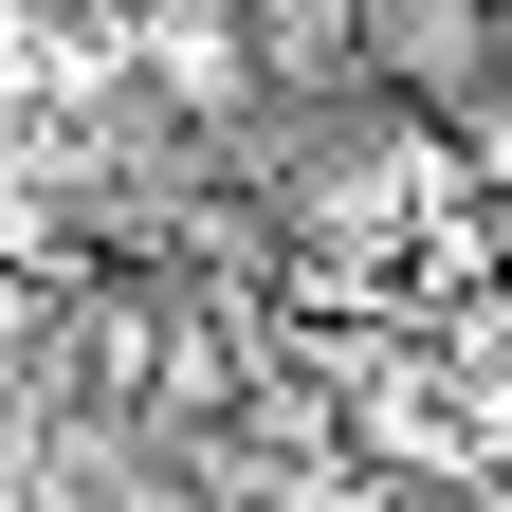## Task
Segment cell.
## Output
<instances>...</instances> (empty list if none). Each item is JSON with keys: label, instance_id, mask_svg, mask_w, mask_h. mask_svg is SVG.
<instances>
[{"label": "cell", "instance_id": "obj_1", "mask_svg": "<svg viewBox=\"0 0 512 512\" xmlns=\"http://www.w3.org/2000/svg\"><path fill=\"white\" fill-rule=\"evenodd\" d=\"M458 183H494V202H512V74L458 92Z\"/></svg>", "mask_w": 512, "mask_h": 512}, {"label": "cell", "instance_id": "obj_3", "mask_svg": "<svg viewBox=\"0 0 512 512\" xmlns=\"http://www.w3.org/2000/svg\"><path fill=\"white\" fill-rule=\"evenodd\" d=\"M110 19H165V0H110Z\"/></svg>", "mask_w": 512, "mask_h": 512}, {"label": "cell", "instance_id": "obj_2", "mask_svg": "<svg viewBox=\"0 0 512 512\" xmlns=\"http://www.w3.org/2000/svg\"><path fill=\"white\" fill-rule=\"evenodd\" d=\"M92 512H202L183 476H92Z\"/></svg>", "mask_w": 512, "mask_h": 512}]
</instances>
